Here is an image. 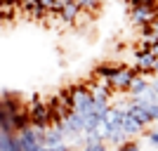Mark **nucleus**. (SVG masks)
<instances>
[{
    "label": "nucleus",
    "mask_w": 158,
    "mask_h": 151,
    "mask_svg": "<svg viewBox=\"0 0 158 151\" xmlns=\"http://www.w3.org/2000/svg\"><path fill=\"white\" fill-rule=\"evenodd\" d=\"M71 94H73V111L80 113L83 118L92 113V92L87 85H73L71 87Z\"/></svg>",
    "instance_id": "1"
},
{
    "label": "nucleus",
    "mask_w": 158,
    "mask_h": 151,
    "mask_svg": "<svg viewBox=\"0 0 158 151\" xmlns=\"http://www.w3.org/2000/svg\"><path fill=\"white\" fill-rule=\"evenodd\" d=\"M83 130H85V118H83L80 113H76V111H69V113L64 116V123H61L64 139H71V142H76V139L83 135Z\"/></svg>",
    "instance_id": "2"
},
{
    "label": "nucleus",
    "mask_w": 158,
    "mask_h": 151,
    "mask_svg": "<svg viewBox=\"0 0 158 151\" xmlns=\"http://www.w3.org/2000/svg\"><path fill=\"white\" fill-rule=\"evenodd\" d=\"M28 116H31V128H38V130H47L50 128V111H47V104L43 99L33 102L28 106Z\"/></svg>",
    "instance_id": "3"
},
{
    "label": "nucleus",
    "mask_w": 158,
    "mask_h": 151,
    "mask_svg": "<svg viewBox=\"0 0 158 151\" xmlns=\"http://www.w3.org/2000/svg\"><path fill=\"white\" fill-rule=\"evenodd\" d=\"M137 76H139V73L135 71V69H127V66H123V69H120V71L113 76V80L109 83V85H111L116 92H127V90H130V85H132V80L137 78Z\"/></svg>",
    "instance_id": "4"
},
{
    "label": "nucleus",
    "mask_w": 158,
    "mask_h": 151,
    "mask_svg": "<svg viewBox=\"0 0 158 151\" xmlns=\"http://www.w3.org/2000/svg\"><path fill=\"white\" fill-rule=\"evenodd\" d=\"M158 14V5H142V7H132L130 17L137 26H144V24H151L153 17Z\"/></svg>",
    "instance_id": "5"
},
{
    "label": "nucleus",
    "mask_w": 158,
    "mask_h": 151,
    "mask_svg": "<svg viewBox=\"0 0 158 151\" xmlns=\"http://www.w3.org/2000/svg\"><path fill=\"white\" fill-rule=\"evenodd\" d=\"M17 139H19V146H21V151H38V149H40L38 139H35V130H33L31 125L17 132Z\"/></svg>",
    "instance_id": "6"
},
{
    "label": "nucleus",
    "mask_w": 158,
    "mask_h": 151,
    "mask_svg": "<svg viewBox=\"0 0 158 151\" xmlns=\"http://www.w3.org/2000/svg\"><path fill=\"white\" fill-rule=\"evenodd\" d=\"M120 69H123L120 64H113V61H104V64H99L97 69H94V76H97L99 80H104V83H111L113 76H116Z\"/></svg>",
    "instance_id": "7"
},
{
    "label": "nucleus",
    "mask_w": 158,
    "mask_h": 151,
    "mask_svg": "<svg viewBox=\"0 0 158 151\" xmlns=\"http://www.w3.org/2000/svg\"><path fill=\"white\" fill-rule=\"evenodd\" d=\"M21 106H24V104H21V99L17 97V94L5 92V94L0 97V109H2V111H7V113H17Z\"/></svg>",
    "instance_id": "8"
},
{
    "label": "nucleus",
    "mask_w": 158,
    "mask_h": 151,
    "mask_svg": "<svg viewBox=\"0 0 158 151\" xmlns=\"http://www.w3.org/2000/svg\"><path fill=\"white\" fill-rule=\"evenodd\" d=\"M57 17H59V19L64 21V24H73V21H76V19L80 17V10H78V5H76V0H73V2H66V5L61 7V12L57 14Z\"/></svg>",
    "instance_id": "9"
},
{
    "label": "nucleus",
    "mask_w": 158,
    "mask_h": 151,
    "mask_svg": "<svg viewBox=\"0 0 158 151\" xmlns=\"http://www.w3.org/2000/svg\"><path fill=\"white\" fill-rule=\"evenodd\" d=\"M12 123H14V135H17L19 130H24V128L31 125V116H28V109H26V106H21L17 113H12Z\"/></svg>",
    "instance_id": "10"
},
{
    "label": "nucleus",
    "mask_w": 158,
    "mask_h": 151,
    "mask_svg": "<svg viewBox=\"0 0 158 151\" xmlns=\"http://www.w3.org/2000/svg\"><path fill=\"white\" fill-rule=\"evenodd\" d=\"M61 142H66V139H64V132H61L59 128L50 125V128L45 130V146H54V144H61Z\"/></svg>",
    "instance_id": "11"
},
{
    "label": "nucleus",
    "mask_w": 158,
    "mask_h": 151,
    "mask_svg": "<svg viewBox=\"0 0 158 151\" xmlns=\"http://www.w3.org/2000/svg\"><path fill=\"white\" fill-rule=\"evenodd\" d=\"M146 87H149V80L144 78V76H137V78L132 80V85H130V90H127V94L130 97H142L146 92Z\"/></svg>",
    "instance_id": "12"
},
{
    "label": "nucleus",
    "mask_w": 158,
    "mask_h": 151,
    "mask_svg": "<svg viewBox=\"0 0 158 151\" xmlns=\"http://www.w3.org/2000/svg\"><path fill=\"white\" fill-rule=\"evenodd\" d=\"M76 5H78L80 12H85V14H94V12H99V7H102V0H76Z\"/></svg>",
    "instance_id": "13"
},
{
    "label": "nucleus",
    "mask_w": 158,
    "mask_h": 151,
    "mask_svg": "<svg viewBox=\"0 0 158 151\" xmlns=\"http://www.w3.org/2000/svg\"><path fill=\"white\" fill-rule=\"evenodd\" d=\"M120 128H123V132H125L127 137H135V135H142V130H144V128H142V125H139L137 120H132L130 116H127V118L123 120V125H120Z\"/></svg>",
    "instance_id": "14"
},
{
    "label": "nucleus",
    "mask_w": 158,
    "mask_h": 151,
    "mask_svg": "<svg viewBox=\"0 0 158 151\" xmlns=\"http://www.w3.org/2000/svg\"><path fill=\"white\" fill-rule=\"evenodd\" d=\"M125 139H127V135L123 132V128H120V125H111V135H109V139H106V142H109V144H113V146H118V144H123Z\"/></svg>",
    "instance_id": "15"
},
{
    "label": "nucleus",
    "mask_w": 158,
    "mask_h": 151,
    "mask_svg": "<svg viewBox=\"0 0 158 151\" xmlns=\"http://www.w3.org/2000/svg\"><path fill=\"white\" fill-rule=\"evenodd\" d=\"M14 19V5H0V21H12Z\"/></svg>",
    "instance_id": "16"
},
{
    "label": "nucleus",
    "mask_w": 158,
    "mask_h": 151,
    "mask_svg": "<svg viewBox=\"0 0 158 151\" xmlns=\"http://www.w3.org/2000/svg\"><path fill=\"white\" fill-rule=\"evenodd\" d=\"M113 151H142V146H139L137 142H132V139H125L123 144H118Z\"/></svg>",
    "instance_id": "17"
},
{
    "label": "nucleus",
    "mask_w": 158,
    "mask_h": 151,
    "mask_svg": "<svg viewBox=\"0 0 158 151\" xmlns=\"http://www.w3.org/2000/svg\"><path fill=\"white\" fill-rule=\"evenodd\" d=\"M83 151H109V146H106V142H92V144L83 146Z\"/></svg>",
    "instance_id": "18"
},
{
    "label": "nucleus",
    "mask_w": 158,
    "mask_h": 151,
    "mask_svg": "<svg viewBox=\"0 0 158 151\" xmlns=\"http://www.w3.org/2000/svg\"><path fill=\"white\" fill-rule=\"evenodd\" d=\"M156 26H153V24H144V26H142V38H153V36H156Z\"/></svg>",
    "instance_id": "19"
},
{
    "label": "nucleus",
    "mask_w": 158,
    "mask_h": 151,
    "mask_svg": "<svg viewBox=\"0 0 158 151\" xmlns=\"http://www.w3.org/2000/svg\"><path fill=\"white\" fill-rule=\"evenodd\" d=\"M146 137H149V144L153 146V149H158V130H149V132H144Z\"/></svg>",
    "instance_id": "20"
},
{
    "label": "nucleus",
    "mask_w": 158,
    "mask_h": 151,
    "mask_svg": "<svg viewBox=\"0 0 158 151\" xmlns=\"http://www.w3.org/2000/svg\"><path fill=\"white\" fill-rule=\"evenodd\" d=\"M146 111L151 116V123H158V104H146Z\"/></svg>",
    "instance_id": "21"
},
{
    "label": "nucleus",
    "mask_w": 158,
    "mask_h": 151,
    "mask_svg": "<svg viewBox=\"0 0 158 151\" xmlns=\"http://www.w3.org/2000/svg\"><path fill=\"white\" fill-rule=\"evenodd\" d=\"M47 151H71V146L66 144V142H61V144H54V146H45Z\"/></svg>",
    "instance_id": "22"
},
{
    "label": "nucleus",
    "mask_w": 158,
    "mask_h": 151,
    "mask_svg": "<svg viewBox=\"0 0 158 151\" xmlns=\"http://www.w3.org/2000/svg\"><path fill=\"white\" fill-rule=\"evenodd\" d=\"M7 151H21V146H19V139H17V135H12V139H10V149Z\"/></svg>",
    "instance_id": "23"
},
{
    "label": "nucleus",
    "mask_w": 158,
    "mask_h": 151,
    "mask_svg": "<svg viewBox=\"0 0 158 151\" xmlns=\"http://www.w3.org/2000/svg\"><path fill=\"white\" fill-rule=\"evenodd\" d=\"M153 73L158 76V59H156V64H153Z\"/></svg>",
    "instance_id": "24"
},
{
    "label": "nucleus",
    "mask_w": 158,
    "mask_h": 151,
    "mask_svg": "<svg viewBox=\"0 0 158 151\" xmlns=\"http://www.w3.org/2000/svg\"><path fill=\"white\" fill-rule=\"evenodd\" d=\"M151 85H153V87H156V90H158V76H156V80H153Z\"/></svg>",
    "instance_id": "25"
}]
</instances>
